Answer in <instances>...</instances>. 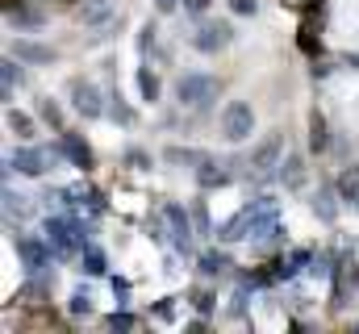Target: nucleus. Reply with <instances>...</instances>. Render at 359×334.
I'll return each instance as SVG.
<instances>
[{
  "instance_id": "obj_1",
  "label": "nucleus",
  "mask_w": 359,
  "mask_h": 334,
  "mask_svg": "<svg viewBox=\"0 0 359 334\" xmlns=\"http://www.w3.org/2000/svg\"><path fill=\"white\" fill-rule=\"evenodd\" d=\"M46 243L50 250L59 255V259H67V255H76V250L88 243V234H84V226L80 222H72V218H46Z\"/></svg>"
},
{
  "instance_id": "obj_2",
  "label": "nucleus",
  "mask_w": 359,
  "mask_h": 334,
  "mask_svg": "<svg viewBox=\"0 0 359 334\" xmlns=\"http://www.w3.org/2000/svg\"><path fill=\"white\" fill-rule=\"evenodd\" d=\"M217 96H222V80L217 76H180L176 80V100L184 109H205Z\"/></svg>"
},
{
  "instance_id": "obj_3",
  "label": "nucleus",
  "mask_w": 359,
  "mask_h": 334,
  "mask_svg": "<svg viewBox=\"0 0 359 334\" xmlns=\"http://www.w3.org/2000/svg\"><path fill=\"white\" fill-rule=\"evenodd\" d=\"M268 209H276L271 201H251L243 213H234V218L222 226V234H217V239H222V243H243V239H251V234H255V226H259V218H264Z\"/></svg>"
},
{
  "instance_id": "obj_4",
  "label": "nucleus",
  "mask_w": 359,
  "mask_h": 334,
  "mask_svg": "<svg viewBox=\"0 0 359 334\" xmlns=\"http://www.w3.org/2000/svg\"><path fill=\"white\" fill-rule=\"evenodd\" d=\"M222 134H226L230 142H247V138L255 134V113H251L247 100H230V105H226V113H222Z\"/></svg>"
},
{
  "instance_id": "obj_5",
  "label": "nucleus",
  "mask_w": 359,
  "mask_h": 334,
  "mask_svg": "<svg viewBox=\"0 0 359 334\" xmlns=\"http://www.w3.org/2000/svg\"><path fill=\"white\" fill-rule=\"evenodd\" d=\"M226 42H230V25L226 21H205V25L192 29V51H201V55L226 51Z\"/></svg>"
},
{
  "instance_id": "obj_6",
  "label": "nucleus",
  "mask_w": 359,
  "mask_h": 334,
  "mask_svg": "<svg viewBox=\"0 0 359 334\" xmlns=\"http://www.w3.org/2000/svg\"><path fill=\"white\" fill-rule=\"evenodd\" d=\"M50 167V151H38V147H21L8 155L4 171H21V175H42Z\"/></svg>"
},
{
  "instance_id": "obj_7",
  "label": "nucleus",
  "mask_w": 359,
  "mask_h": 334,
  "mask_svg": "<svg viewBox=\"0 0 359 334\" xmlns=\"http://www.w3.org/2000/svg\"><path fill=\"white\" fill-rule=\"evenodd\" d=\"M72 100H76V113H84V117H100L104 113V100H100V92L88 80L72 84Z\"/></svg>"
},
{
  "instance_id": "obj_8",
  "label": "nucleus",
  "mask_w": 359,
  "mask_h": 334,
  "mask_svg": "<svg viewBox=\"0 0 359 334\" xmlns=\"http://www.w3.org/2000/svg\"><path fill=\"white\" fill-rule=\"evenodd\" d=\"M163 222H168V239H172L180 250L192 247V239H188V234H192V226H188V218H184V209H180V205H163Z\"/></svg>"
},
{
  "instance_id": "obj_9",
  "label": "nucleus",
  "mask_w": 359,
  "mask_h": 334,
  "mask_svg": "<svg viewBox=\"0 0 359 334\" xmlns=\"http://www.w3.org/2000/svg\"><path fill=\"white\" fill-rule=\"evenodd\" d=\"M17 250H21V259H25L29 272H46V267H50V255H55L46 239H21V247Z\"/></svg>"
},
{
  "instance_id": "obj_10",
  "label": "nucleus",
  "mask_w": 359,
  "mask_h": 334,
  "mask_svg": "<svg viewBox=\"0 0 359 334\" xmlns=\"http://www.w3.org/2000/svg\"><path fill=\"white\" fill-rule=\"evenodd\" d=\"M280 151H284V142H280V134H268L255 151H251V167L259 171V175H268L271 167L280 163Z\"/></svg>"
},
{
  "instance_id": "obj_11",
  "label": "nucleus",
  "mask_w": 359,
  "mask_h": 334,
  "mask_svg": "<svg viewBox=\"0 0 359 334\" xmlns=\"http://www.w3.org/2000/svg\"><path fill=\"white\" fill-rule=\"evenodd\" d=\"M59 155H67L76 167H92V151L80 134H59Z\"/></svg>"
},
{
  "instance_id": "obj_12",
  "label": "nucleus",
  "mask_w": 359,
  "mask_h": 334,
  "mask_svg": "<svg viewBox=\"0 0 359 334\" xmlns=\"http://www.w3.org/2000/svg\"><path fill=\"white\" fill-rule=\"evenodd\" d=\"M13 55L25 63H55V46H42V42H17Z\"/></svg>"
},
{
  "instance_id": "obj_13",
  "label": "nucleus",
  "mask_w": 359,
  "mask_h": 334,
  "mask_svg": "<svg viewBox=\"0 0 359 334\" xmlns=\"http://www.w3.org/2000/svg\"><path fill=\"white\" fill-rule=\"evenodd\" d=\"M196 180H201V188H217V184H230V167L213 163V159H205V163L196 167Z\"/></svg>"
},
{
  "instance_id": "obj_14",
  "label": "nucleus",
  "mask_w": 359,
  "mask_h": 334,
  "mask_svg": "<svg viewBox=\"0 0 359 334\" xmlns=\"http://www.w3.org/2000/svg\"><path fill=\"white\" fill-rule=\"evenodd\" d=\"M29 213H34V205H29L25 196L4 192V218H8V222H21V218H29Z\"/></svg>"
},
{
  "instance_id": "obj_15",
  "label": "nucleus",
  "mask_w": 359,
  "mask_h": 334,
  "mask_svg": "<svg viewBox=\"0 0 359 334\" xmlns=\"http://www.w3.org/2000/svg\"><path fill=\"white\" fill-rule=\"evenodd\" d=\"M280 180H284L288 188H297V184L305 180V159H301V155H288V159L280 163Z\"/></svg>"
},
{
  "instance_id": "obj_16",
  "label": "nucleus",
  "mask_w": 359,
  "mask_h": 334,
  "mask_svg": "<svg viewBox=\"0 0 359 334\" xmlns=\"http://www.w3.org/2000/svg\"><path fill=\"white\" fill-rule=\"evenodd\" d=\"M339 192L351 201V205H359V167H351V171H343V180H339Z\"/></svg>"
},
{
  "instance_id": "obj_17",
  "label": "nucleus",
  "mask_w": 359,
  "mask_h": 334,
  "mask_svg": "<svg viewBox=\"0 0 359 334\" xmlns=\"http://www.w3.org/2000/svg\"><path fill=\"white\" fill-rule=\"evenodd\" d=\"M226 267H230V259H226V255H217V250L201 255V272H205V276H222Z\"/></svg>"
},
{
  "instance_id": "obj_18",
  "label": "nucleus",
  "mask_w": 359,
  "mask_h": 334,
  "mask_svg": "<svg viewBox=\"0 0 359 334\" xmlns=\"http://www.w3.org/2000/svg\"><path fill=\"white\" fill-rule=\"evenodd\" d=\"M138 88H142V96H147V100H159V84H155V76H151L147 67L138 72Z\"/></svg>"
},
{
  "instance_id": "obj_19",
  "label": "nucleus",
  "mask_w": 359,
  "mask_h": 334,
  "mask_svg": "<svg viewBox=\"0 0 359 334\" xmlns=\"http://www.w3.org/2000/svg\"><path fill=\"white\" fill-rule=\"evenodd\" d=\"M313 209H318L322 218H334V209H339V205H334V192H330V188H322V192H318V205H313Z\"/></svg>"
},
{
  "instance_id": "obj_20",
  "label": "nucleus",
  "mask_w": 359,
  "mask_h": 334,
  "mask_svg": "<svg viewBox=\"0 0 359 334\" xmlns=\"http://www.w3.org/2000/svg\"><path fill=\"white\" fill-rule=\"evenodd\" d=\"M192 226H196V234H209V209L201 201L192 205Z\"/></svg>"
},
{
  "instance_id": "obj_21",
  "label": "nucleus",
  "mask_w": 359,
  "mask_h": 334,
  "mask_svg": "<svg viewBox=\"0 0 359 334\" xmlns=\"http://www.w3.org/2000/svg\"><path fill=\"white\" fill-rule=\"evenodd\" d=\"M72 314H76V318H84V314H92V297L84 293V288H80V293L72 297Z\"/></svg>"
},
{
  "instance_id": "obj_22",
  "label": "nucleus",
  "mask_w": 359,
  "mask_h": 334,
  "mask_svg": "<svg viewBox=\"0 0 359 334\" xmlns=\"http://www.w3.org/2000/svg\"><path fill=\"white\" fill-rule=\"evenodd\" d=\"M17 84H21V72H17V63L8 59V63H4V96H8V92H13Z\"/></svg>"
},
{
  "instance_id": "obj_23",
  "label": "nucleus",
  "mask_w": 359,
  "mask_h": 334,
  "mask_svg": "<svg viewBox=\"0 0 359 334\" xmlns=\"http://www.w3.org/2000/svg\"><path fill=\"white\" fill-rule=\"evenodd\" d=\"M8 130H17V134H29V130H34V121H29L25 113H8Z\"/></svg>"
},
{
  "instance_id": "obj_24",
  "label": "nucleus",
  "mask_w": 359,
  "mask_h": 334,
  "mask_svg": "<svg viewBox=\"0 0 359 334\" xmlns=\"http://www.w3.org/2000/svg\"><path fill=\"white\" fill-rule=\"evenodd\" d=\"M84 263H88L84 272H92V276H100V272H104V255H100V250H96V247H92L88 255H84Z\"/></svg>"
},
{
  "instance_id": "obj_25",
  "label": "nucleus",
  "mask_w": 359,
  "mask_h": 334,
  "mask_svg": "<svg viewBox=\"0 0 359 334\" xmlns=\"http://www.w3.org/2000/svg\"><path fill=\"white\" fill-rule=\"evenodd\" d=\"M109 330H134V318L130 314H113L109 318Z\"/></svg>"
},
{
  "instance_id": "obj_26",
  "label": "nucleus",
  "mask_w": 359,
  "mask_h": 334,
  "mask_svg": "<svg viewBox=\"0 0 359 334\" xmlns=\"http://www.w3.org/2000/svg\"><path fill=\"white\" fill-rule=\"evenodd\" d=\"M196 309H201V314H213V297H209V293H201V297H196Z\"/></svg>"
},
{
  "instance_id": "obj_27",
  "label": "nucleus",
  "mask_w": 359,
  "mask_h": 334,
  "mask_svg": "<svg viewBox=\"0 0 359 334\" xmlns=\"http://www.w3.org/2000/svg\"><path fill=\"white\" fill-rule=\"evenodd\" d=\"M209 4H213V0H184V8H188V13H205Z\"/></svg>"
},
{
  "instance_id": "obj_28",
  "label": "nucleus",
  "mask_w": 359,
  "mask_h": 334,
  "mask_svg": "<svg viewBox=\"0 0 359 334\" xmlns=\"http://www.w3.org/2000/svg\"><path fill=\"white\" fill-rule=\"evenodd\" d=\"M234 4V13H255V0H230Z\"/></svg>"
},
{
  "instance_id": "obj_29",
  "label": "nucleus",
  "mask_w": 359,
  "mask_h": 334,
  "mask_svg": "<svg viewBox=\"0 0 359 334\" xmlns=\"http://www.w3.org/2000/svg\"><path fill=\"white\" fill-rule=\"evenodd\" d=\"M176 4H184V0H155V8H159V13H172Z\"/></svg>"
}]
</instances>
